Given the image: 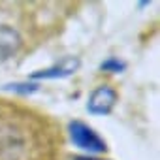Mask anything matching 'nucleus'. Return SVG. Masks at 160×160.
<instances>
[{"label": "nucleus", "mask_w": 160, "mask_h": 160, "mask_svg": "<svg viewBox=\"0 0 160 160\" xmlns=\"http://www.w3.org/2000/svg\"><path fill=\"white\" fill-rule=\"evenodd\" d=\"M60 122L30 106L0 98V160H62Z\"/></svg>", "instance_id": "obj_1"}, {"label": "nucleus", "mask_w": 160, "mask_h": 160, "mask_svg": "<svg viewBox=\"0 0 160 160\" xmlns=\"http://www.w3.org/2000/svg\"><path fill=\"white\" fill-rule=\"evenodd\" d=\"M108 68H115V70H121V68H122V64H121V62H117V60H108L106 64H102V70H108Z\"/></svg>", "instance_id": "obj_5"}, {"label": "nucleus", "mask_w": 160, "mask_h": 160, "mask_svg": "<svg viewBox=\"0 0 160 160\" xmlns=\"http://www.w3.org/2000/svg\"><path fill=\"white\" fill-rule=\"evenodd\" d=\"M68 130H70L72 141H73L79 149H87V151H91V152H104V151H108L106 141H104L89 124H85V122H81V121H72L70 126H68Z\"/></svg>", "instance_id": "obj_2"}, {"label": "nucleus", "mask_w": 160, "mask_h": 160, "mask_svg": "<svg viewBox=\"0 0 160 160\" xmlns=\"http://www.w3.org/2000/svg\"><path fill=\"white\" fill-rule=\"evenodd\" d=\"M117 91L109 85H100L98 89H94L89 96V104H87V109L89 113L92 115H108L111 113V109L115 108L117 104Z\"/></svg>", "instance_id": "obj_3"}, {"label": "nucleus", "mask_w": 160, "mask_h": 160, "mask_svg": "<svg viewBox=\"0 0 160 160\" xmlns=\"http://www.w3.org/2000/svg\"><path fill=\"white\" fill-rule=\"evenodd\" d=\"M73 160H100V158H91V156H73Z\"/></svg>", "instance_id": "obj_6"}, {"label": "nucleus", "mask_w": 160, "mask_h": 160, "mask_svg": "<svg viewBox=\"0 0 160 160\" xmlns=\"http://www.w3.org/2000/svg\"><path fill=\"white\" fill-rule=\"evenodd\" d=\"M77 66H79L77 58H64L60 64H57L53 68H47V70H42L38 73H32V77H64V75H70L72 72H75Z\"/></svg>", "instance_id": "obj_4"}]
</instances>
